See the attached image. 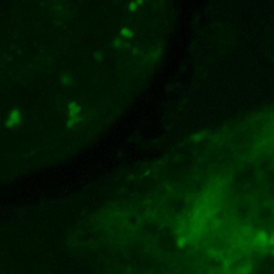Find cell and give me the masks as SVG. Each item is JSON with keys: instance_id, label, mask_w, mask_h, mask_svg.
Here are the masks:
<instances>
[{"instance_id": "1", "label": "cell", "mask_w": 274, "mask_h": 274, "mask_svg": "<svg viewBox=\"0 0 274 274\" xmlns=\"http://www.w3.org/2000/svg\"><path fill=\"white\" fill-rule=\"evenodd\" d=\"M19 119V114L17 112H11V117H10V120L11 121H13V124H14V122H17Z\"/></svg>"}]
</instances>
